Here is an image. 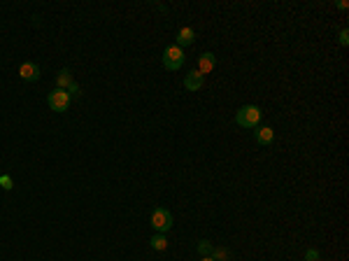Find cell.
Segmentation results:
<instances>
[{
  "label": "cell",
  "mask_w": 349,
  "mask_h": 261,
  "mask_svg": "<svg viewBox=\"0 0 349 261\" xmlns=\"http://www.w3.org/2000/svg\"><path fill=\"white\" fill-rule=\"evenodd\" d=\"M261 117H263V112H261L258 105H244V108L237 110L235 122L242 129H256L258 124H261Z\"/></svg>",
  "instance_id": "6da1fadb"
},
{
  "label": "cell",
  "mask_w": 349,
  "mask_h": 261,
  "mask_svg": "<svg viewBox=\"0 0 349 261\" xmlns=\"http://www.w3.org/2000/svg\"><path fill=\"white\" fill-rule=\"evenodd\" d=\"M196 42V31L193 28H189V26H184V28H179L177 31V47H189Z\"/></svg>",
  "instance_id": "9c48e42d"
},
{
  "label": "cell",
  "mask_w": 349,
  "mask_h": 261,
  "mask_svg": "<svg viewBox=\"0 0 349 261\" xmlns=\"http://www.w3.org/2000/svg\"><path fill=\"white\" fill-rule=\"evenodd\" d=\"M19 77H21L23 82H38L40 79V65L33 61H26L21 63V68H19Z\"/></svg>",
  "instance_id": "5b68a950"
},
{
  "label": "cell",
  "mask_w": 349,
  "mask_h": 261,
  "mask_svg": "<svg viewBox=\"0 0 349 261\" xmlns=\"http://www.w3.org/2000/svg\"><path fill=\"white\" fill-rule=\"evenodd\" d=\"M212 243H210V240H200V243H198V252H200V257H210V254H212Z\"/></svg>",
  "instance_id": "4fadbf2b"
},
{
  "label": "cell",
  "mask_w": 349,
  "mask_h": 261,
  "mask_svg": "<svg viewBox=\"0 0 349 261\" xmlns=\"http://www.w3.org/2000/svg\"><path fill=\"white\" fill-rule=\"evenodd\" d=\"M65 91H68V93H70V98H72V96H75V98H77V96H79V86H77V84H75V82H72V84H70V86H68V89H65Z\"/></svg>",
  "instance_id": "9a60e30c"
},
{
  "label": "cell",
  "mask_w": 349,
  "mask_h": 261,
  "mask_svg": "<svg viewBox=\"0 0 349 261\" xmlns=\"http://www.w3.org/2000/svg\"><path fill=\"white\" fill-rule=\"evenodd\" d=\"M305 259H307V261H319V252H317V250H307Z\"/></svg>",
  "instance_id": "2e32d148"
},
{
  "label": "cell",
  "mask_w": 349,
  "mask_h": 261,
  "mask_svg": "<svg viewBox=\"0 0 349 261\" xmlns=\"http://www.w3.org/2000/svg\"><path fill=\"white\" fill-rule=\"evenodd\" d=\"M0 187H2L5 192H9V189L14 187V182H12V177H9V175H0Z\"/></svg>",
  "instance_id": "5bb4252c"
},
{
  "label": "cell",
  "mask_w": 349,
  "mask_h": 261,
  "mask_svg": "<svg viewBox=\"0 0 349 261\" xmlns=\"http://www.w3.org/2000/svg\"><path fill=\"white\" fill-rule=\"evenodd\" d=\"M47 103H49V108H52L54 112H65V110L70 108V93L65 91V89H54V91L49 93Z\"/></svg>",
  "instance_id": "277c9868"
},
{
  "label": "cell",
  "mask_w": 349,
  "mask_h": 261,
  "mask_svg": "<svg viewBox=\"0 0 349 261\" xmlns=\"http://www.w3.org/2000/svg\"><path fill=\"white\" fill-rule=\"evenodd\" d=\"M214 65H217V56L212 52H205V54H200L198 59V72L200 75H207V72H212Z\"/></svg>",
  "instance_id": "52a82bcc"
},
{
  "label": "cell",
  "mask_w": 349,
  "mask_h": 261,
  "mask_svg": "<svg viewBox=\"0 0 349 261\" xmlns=\"http://www.w3.org/2000/svg\"><path fill=\"white\" fill-rule=\"evenodd\" d=\"M254 138H256L258 145H270L275 138V130L270 126H256L254 129Z\"/></svg>",
  "instance_id": "ba28073f"
},
{
  "label": "cell",
  "mask_w": 349,
  "mask_h": 261,
  "mask_svg": "<svg viewBox=\"0 0 349 261\" xmlns=\"http://www.w3.org/2000/svg\"><path fill=\"white\" fill-rule=\"evenodd\" d=\"M210 257H212L214 261H228V259H231V252H228V250H224V247H214Z\"/></svg>",
  "instance_id": "7c38bea8"
},
{
  "label": "cell",
  "mask_w": 349,
  "mask_h": 261,
  "mask_svg": "<svg viewBox=\"0 0 349 261\" xmlns=\"http://www.w3.org/2000/svg\"><path fill=\"white\" fill-rule=\"evenodd\" d=\"M163 65L168 70H179L184 65V49L177 45H170L166 47V52H163Z\"/></svg>",
  "instance_id": "7a4b0ae2"
},
{
  "label": "cell",
  "mask_w": 349,
  "mask_h": 261,
  "mask_svg": "<svg viewBox=\"0 0 349 261\" xmlns=\"http://www.w3.org/2000/svg\"><path fill=\"white\" fill-rule=\"evenodd\" d=\"M149 247H152V250H156V252H163V250H168L166 233H156L154 238H149Z\"/></svg>",
  "instance_id": "8fae6325"
},
{
  "label": "cell",
  "mask_w": 349,
  "mask_h": 261,
  "mask_svg": "<svg viewBox=\"0 0 349 261\" xmlns=\"http://www.w3.org/2000/svg\"><path fill=\"white\" fill-rule=\"evenodd\" d=\"M72 82H75V79H72V72H70L68 68H63L61 72L56 75V89H68Z\"/></svg>",
  "instance_id": "30bf717a"
},
{
  "label": "cell",
  "mask_w": 349,
  "mask_h": 261,
  "mask_svg": "<svg viewBox=\"0 0 349 261\" xmlns=\"http://www.w3.org/2000/svg\"><path fill=\"white\" fill-rule=\"evenodd\" d=\"M340 45H349V31H340Z\"/></svg>",
  "instance_id": "e0dca14e"
},
{
  "label": "cell",
  "mask_w": 349,
  "mask_h": 261,
  "mask_svg": "<svg viewBox=\"0 0 349 261\" xmlns=\"http://www.w3.org/2000/svg\"><path fill=\"white\" fill-rule=\"evenodd\" d=\"M152 226L156 233H168L173 229V215L168 212L166 207H156L152 212Z\"/></svg>",
  "instance_id": "3957f363"
},
{
  "label": "cell",
  "mask_w": 349,
  "mask_h": 261,
  "mask_svg": "<svg viewBox=\"0 0 349 261\" xmlns=\"http://www.w3.org/2000/svg\"><path fill=\"white\" fill-rule=\"evenodd\" d=\"M203 82H205V75H200L198 70H191V72H186V77H184L186 91H198V89H203Z\"/></svg>",
  "instance_id": "8992f818"
},
{
  "label": "cell",
  "mask_w": 349,
  "mask_h": 261,
  "mask_svg": "<svg viewBox=\"0 0 349 261\" xmlns=\"http://www.w3.org/2000/svg\"><path fill=\"white\" fill-rule=\"evenodd\" d=\"M200 261H214L212 257H200Z\"/></svg>",
  "instance_id": "ac0fdd59"
}]
</instances>
